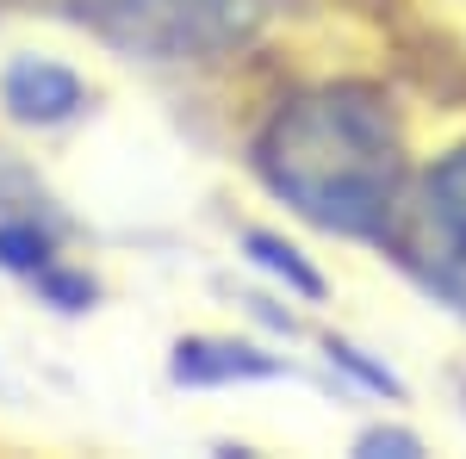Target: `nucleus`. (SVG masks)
<instances>
[{
  "mask_svg": "<svg viewBox=\"0 0 466 459\" xmlns=\"http://www.w3.org/2000/svg\"><path fill=\"white\" fill-rule=\"evenodd\" d=\"M255 168L318 230L386 236L404 199V137L392 100L355 81L292 94L261 125Z\"/></svg>",
  "mask_w": 466,
  "mask_h": 459,
  "instance_id": "1",
  "label": "nucleus"
},
{
  "mask_svg": "<svg viewBox=\"0 0 466 459\" xmlns=\"http://www.w3.org/2000/svg\"><path fill=\"white\" fill-rule=\"evenodd\" d=\"M75 25L149 63H199L249 44L261 0H56Z\"/></svg>",
  "mask_w": 466,
  "mask_h": 459,
  "instance_id": "2",
  "label": "nucleus"
},
{
  "mask_svg": "<svg viewBox=\"0 0 466 459\" xmlns=\"http://www.w3.org/2000/svg\"><path fill=\"white\" fill-rule=\"evenodd\" d=\"M386 236L417 280L466 311V143L417 180L410 199H398Z\"/></svg>",
  "mask_w": 466,
  "mask_h": 459,
  "instance_id": "3",
  "label": "nucleus"
},
{
  "mask_svg": "<svg viewBox=\"0 0 466 459\" xmlns=\"http://www.w3.org/2000/svg\"><path fill=\"white\" fill-rule=\"evenodd\" d=\"M0 106L19 125H69L87 106V81L50 56H13L0 69Z\"/></svg>",
  "mask_w": 466,
  "mask_h": 459,
  "instance_id": "4",
  "label": "nucleus"
},
{
  "mask_svg": "<svg viewBox=\"0 0 466 459\" xmlns=\"http://www.w3.org/2000/svg\"><path fill=\"white\" fill-rule=\"evenodd\" d=\"M168 373H175V385H230V379H280L287 360L261 354L255 342H230V335H187Z\"/></svg>",
  "mask_w": 466,
  "mask_h": 459,
  "instance_id": "5",
  "label": "nucleus"
},
{
  "mask_svg": "<svg viewBox=\"0 0 466 459\" xmlns=\"http://www.w3.org/2000/svg\"><path fill=\"white\" fill-rule=\"evenodd\" d=\"M0 267L6 274H32V280L44 267H56V243L37 224V212H0Z\"/></svg>",
  "mask_w": 466,
  "mask_h": 459,
  "instance_id": "6",
  "label": "nucleus"
},
{
  "mask_svg": "<svg viewBox=\"0 0 466 459\" xmlns=\"http://www.w3.org/2000/svg\"><path fill=\"white\" fill-rule=\"evenodd\" d=\"M243 248H249L255 267H268L274 280H287L299 298H323V274H318V267H311V261H305V254H299L292 243L268 236V230H249V236H243Z\"/></svg>",
  "mask_w": 466,
  "mask_h": 459,
  "instance_id": "7",
  "label": "nucleus"
},
{
  "mask_svg": "<svg viewBox=\"0 0 466 459\" xmlns=\"http://www.w3.org/2000/svg\"><path fill=\"white\" fill-rule=\"evenodd\" d=\"M329 360H336V366H349L355 379H367L373 391H392V397H404V385H398L392 373H386V366H373V360H360V348H349V342H329Z\"/></svg>",
  "mask_w": 466,
  "mask_h": 459,
  "instance_id": "8",
  "label": "nucleus"
},
{
  "mask_svg": "<svg viewBox=\"0 0 466 459\" xmlns=\"http://www.w3.org/2000/svg\"><path fill=\"white\" fill-rule=\"evenodd\" d=\"M423 441L417 434H404V428H367L355 441V454H417Z\"/></svg>",
  "mask_w": 466,
  "mask_h": 459,
  "instance_id": "9",
  "label": "nucleus"
},
{
  "mask_svg": "<svg viewBox=\"0 0 466 459\" xmlns=\"http://www.w3.org/2000/svg\"><path fill=\"white\" fill-rule=\"evenodd\" d=\"M19 205H37V199H32V180L0 155V212H19Z\"/></svg>",
  "mask_w": 466,
  "mask_h": 459,
  "instance_id": "10",
  "label": "nucleus"
}]
</instances>
